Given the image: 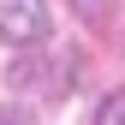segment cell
<instances>
[{"mask_svg":"<svg viewBox=\"0 0 125 125\" xmlns=\"http://www.w3.org/2000/svg\"><path fill=\"white\" fill-rule=\"evenodd\" d=\"M48 36V6L42 0H0V42L24 48V42Z\"/></svg>","mask_w":125,"mask_h":125,"instance_id":"6da1fadb","label":"cell"},{"mask_svg":"<svg viewBox=\"0 0 125 125\" xmlns=\"http://www.w3.org/2000/svg\"><path fill=\"white\" fill-rule=\"evenodd\" d=\"M95 125H125V89H113V95L101 101V113H95Z\"/></svg>","mask_w":125,"mask_h":125,"instance_id":"7a4b0ae2","label":"cell"},{"mask_svg":"<svg viewBox=\"0 0 125 125\" xmlns=\"http://www.w3.org/2000/svg\"><path fill=\"white\" fill-rule=\"evenodd\" d=\"M72 6H77V12H83V18H101V12H107V6H113V0H72Z\"/></svg>","mask_w":125,"mask_h":125,"instance_id":"3957f363","label":"cell"},{"mask_svg":"<svg viewBox=\"0 0 125 125\" xmlns=\"http://www.w3.org/2000/svg\"><path fill=\"white\" fill-rule=\"evenodd\" d=\"M0 125H30V119L18 113V107H0Z\"/></svg>","mask_w":125,"mask_h":125,"instance_id":"277c9868","label":"cell"}]
</instances>
